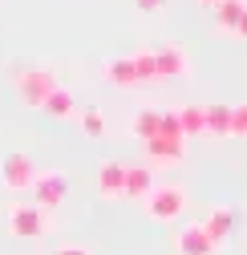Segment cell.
I'll list each match as a JSON object with an SVG mask.
<instances>
[{"instance_id":"obj_1","label":"cell","mask_w":247,"mask_h":255,"mask_svg":"<svg viewBox=\"0 0 247 255\" xmlns=\"http://www.w3.org/2000/svg\"><path fill=\"white\" fill-rule=\"evenodd\" d=\"M142 150H146V158H150L154 166H178L182 158H187V138H182V130H178L174 110H162V126H158V134L146 138Z\"/></svg>"},{"instance_id":"obj_2","label":"cell","mask_w":247,"mask_h":255,"mask_svg":"<svg viewBox=\"0 0 247 255\" xmlns=\"http://www.w3.org/2000/svg\"><path fill=\"white\" fill-rule=\"evenodd\" d=\"M142 203H146V215L154 223H170V219H178L187 211V190L174 186V182H162V186H154Z\"/></svg>"},{"instance_id":"obj_3","label":"cell","mask_w":247,"mask_h":255,"mask_svg":"<svg viewBox=\"0 0 247 255\" xmlns=\"http://www.w3.org/2000/svg\"><path fill=\"white\" fill-rule=\"evenodd\" d=\"M53 89H57V77L49 69H20L16 73V93H20V102L33 106V110L45 106V98H49Z\"/></svg>"},{"instance_id":"obj_4","label":"cell","mask_w":247,"mask_h":255,"mask_svg":"<svg viewBox=\"0 0 247 255\" xmlns=\"http://www.w3.org/2000/svg\"><path fill=\"white\" fill-rule=\"evenodd\" d=\"M37 162H33V158H28V154H8L4 158V166H0V178H4V186L12 190V195H24V190H33V182H37Z\"/></svg>"},{"instance_id":"obj_5","label":"cell","mask_w":247,"mask_h":255,"mask_svg":"<svg viewBox=\"0 0 247 255\" xmlns=\"http://www.w3.org/2000/svg\"><path fill=\"white\" fill-rule=\"evenodd\" d=\"M65 195H69V178L61 174V170L37 174V182H33V203H37L41 211H57L61 203H65Z\"/></svg>"},{"instance_id":"obj_6","label":"cell","mask_w":247,"mask_h":255,"mask_svg":"<svg viewBox=\"0 0 247 255\" xmlns=\"http://www.w3.org/2000/svg\"><path fill=\"white\" fill-rule=\"evenodd\" d=\"M8 231L16 239H41L45 235V211L41 207H24V203L8 207Z\"/></svg>"},{"instance_id":"obj_7","label":"cell","mask_w":247,"mask_h":255,"mask_svg":"<svg viewBox=\"0 0 247 255\" xmlns=\"http://www.w3.org/2000/svg\"><path fill=\"white\" fill-rule=\"evenodd\" d=\"M174 251L178 255H215L219 247H215L211 239H207V231H203V223H187L178 235H174Z\"/></svg>"},{"instance_id":"obj_8","label":"cell","mask_w":247,"mask_h":255,"mask_svg":"<svg viewBox=\"0 0 247 255\" xmlns=\"http://www.w3.org/2000/svg\"><path fill=\"white\" fill-rule=\"evenodd\" d=\"M203 231H207V239H211L215 247H223V243L235 235V211H231V207H211L207 219H203Z\"/></svg>"},{"instance_id":"obj_9","label":"cell","mask_w":247,"mask_h":255,"mask_svg":"<svg viewBox=\"0 0 247 255\" xmlns=\"http://www.w3.org/2000/svg\"><path fill=\"white\" fill-rule=\"evenodd\" d=\"M98 195L102 199H122L126 195V166L118 158H106L98 166Z\"/></svg>"},{"instance_id":"obj_10","label":"cell","mask_w":247,"mask_h":255,"mask_svg":"<svg viewBox=\"0 0 247 255\" xmlns=\"http://www.w3.org/2000/svg\"><path fill=\"white\" fill-rule=\"evenodd\" d=\"M154 57H158V81H170V77H182V73H191V61H187V53H182L178 45L154 49Z\"/></svg>"},{"instance_id":"obj_11","label":"cell","mask_w":247,"mask_h":255,"mask_svg":"<svg viewBox=\"0 0 247 255\" xmlns=\"http://www.w3.org/2000/svg\"><path fill=\"white\" fill-rule=\"evenodd\" d=\"M106 81L118 85V89H134V85H138L134 57H110V61H106Z\"/></svg>"},{"instance_id":"obj_12","label":"cell","mask_w":247,"mask_h":255,"mask_svg":"<svg viewBox=\"0 0 247 255\" xmlns=\"http://www.w3.org/2000/svg\"><path fill=\"white\" fill-rule=\"evenodd\" d=\"M41 114H49V118H73L77 114V102H73V93L65 89V85H57L53 93H49V98H45V106H41Z\"/></svg>"},{"instance_id":"obj_13","label":"cell","mask_w":247,"mask_h":255,"mask_svg":"<svg viewBox=\"0 0 247 255\" xmlns=\"http://www.w3.org/2000/svg\"><path fill=\"white\" fill-rule=\"evenodd\" d=\"M154 190V170L150 166H126V199H146Z\"/></svg>"},{"instance_id":"obj_14","label":"cell","mask_w":247,"mask_h":255,"mask_svg":"<svg viewBox=\"0 0 247 255\" xmlns=\"http://www.w3.org/2000/svg\"><path fill=\"white\" fill-rule=\"evenodd\" d=\"M243 12H247V0H219V4H215V20H219L223 33H235Z\"/></svg>"},{"instance_id":"obj_15","label":"cell","mask_w":247,"mask_h":255,"mask_svg":"<svg viewBox=\"0 0 247 255\" xmlns=\"http://www.w3.org/2000/svg\"><path fill=\"white\" fill-rule=\"evenodd\" d=\"M174 118H178V130H182V138H191V134H207L203 106H178V110H174Z\"/></svg>"},{"instance_id":"obj_16","label":"cell","mask_w":247,"mask_h":255,"mask_svg":"<svg viewBox=\"0 0 247 255\" xmlns=\"http://www.w3.org/2000/svg\"><path fill=\"white\" fill-rule=\"evenodd\" d=\"M207 134H231V106H203Z\"/></svg>"},{"instance_id":"obj_17","label":"cell","mask_w":247,"mask_h":255,"mask_svg":"<svg viewBox=\"0 0 247 255\" xmlns=\"http://www.w3.org/2000/svg\"><path fill=\"white\" fill-rule=\"evenodd\" d=\"M134 73H138V85H146V81H158V57H154V49L134 53Z\"/></svg>"},{"instance_id":"obj_18","label":"cell","mask_w":247,"mask_h":255,"mask_svg":"<svg viewBox=\"0 0 247 255\" xmlns=\"http://www.w3.org/2000/svg\"><path fill=\"white\" fill-rule=\"evenodd\" d=\"M158 126H162V110H138V114H134V134H138L142 142L158 134Z\"/></svg>"},{"instance_id":"obj_19","label":"cell","mask_w":247,"mask_h":255,"mask_svg":"<svg viewBox=\"0 0 247 255\" xmlns=\"http://www.w3.org/2000/svg\"><path fill=\"white\" fill-rule=\"evenodd\" d=\"M77 118H81V134H85V138H102V134H106V118H102V110H98V106L81 110Z\"/></svg>"},{"instance_id":"obj_20","label":"cell","mask_w":247,"mask_h":255,"mask_svg":"<svg viewBox=\"0 0 247 255\" xmlns=\"http://www.w3.org/2000/svg\"><path fill=\"white\" fill-rule=\"evenodd\" d=\"M231 134L235 138H247V102L243 106H231Z\"/></svg>"},{"instance_id":"obj_21","label":"cell","mask_w":247,"mask_h":255,"mask_svg":"<svg viewBox=\"0 0 247 255\" xmlns=\"http://www.w3.org/2000/svg\"><path fill=\"white\" fill-rule=\"evenodd\" d=\"M134 4H138V8H142V12H158V8H162V4H166V0H134Z\"/></svg>"},{"instance_id":"obj_22","label":"cell","mask_w":247,"mask_h":255,"mask_svg":"<svg viewBox=\"0 0 247 255\" xmlns=\"http://www.w3.org/2000/svg\"><path fill=\"white\" fill-rule=\"evenodd\" d=\"M57 255H89V251L77 247V243H65V247H57Z\"/></svg>"},{"instance_id":"obj_23","label":"cell","mask_w":247,"mask_h":255,"mask_svg":"<svg viewBox=\"0 0 247 255\" xmlns=\"http://www.w3.org/2000/svg\"><path fill=\"white\" fill-rule=\"evenodd\" d=\"M235 37H243V41H247V12H243V20H239V28H235Z\"/></svg>"},{"instance_id":"obj_24","label":"cell","mask_w":247,"mask_h":255,"mask_svg":"<svg viewBox=\"0 0 247 255\" xmlns=\"http://www.w3.org/2000/svg\"><path fill=\"white\" fill-rule=\"evenodd\" d=\"M199 4H207V8H215V4H219V0H199Z\"/></svg>"},{"instance_id":"obj_25","label":"cell","mask_w":247,"mask_h":255,"mask_svg":"<svg viewBox=\"0 0 247 255\" xmlns=\"http://www.w3.org/2000/svg\"><path fill=\"white\" fill-rule=\"evenodd\" d=\"M243 142H247V138H243Z\"/></svg>"}]
</instances>
